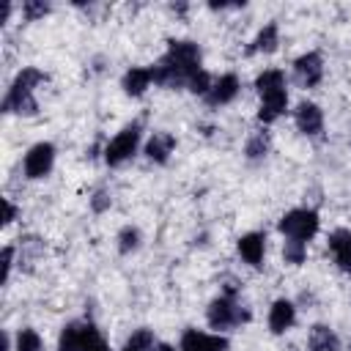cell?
<instances>
[{"label": "cell", "mask_w": 351, "mask_h": 351, "mask_svg": "<svg viewBox=\"0 0 351 351\" xmlns=\"http://www.w3.org/2000/svg\"><path fill=\"white\" fill-rule=\"evenodd\" d=\"M154 82V74H151V66H132L123 80H121V88L126 96H143Z\"/></svg>", "instance_id": "5bb4252c"}, {"label": "cell", "mask_w": 351, "mask_h": 351, "mask_svg": "<svg viewBox=\"0 0 351 351\" xmlns=\"http://www.w3.org/2000/svg\"><path fill=\"white\" fill-rule=\"evenodd\" d=\"M293 77L302 88H315L324 80V58L318 52H304L293 60Z\"/></svg>", "instance_id": "9c48e42d"}, {"label": "cell", "mask_w": 351, "mask_h": 351, "mask_svg": "<svg viewBox=\"0 0 351 351\" xmlns=\"http://www.w3.org/2000/svg\"><path fill=\"white\" fill-rule=\"evenodd\" d=\"M211 85H214V80L208 77V71H206V69H200V71L189 80V85H186V88H189L192 93H197V96H206V93L211 90Z\"/></svg>", "instance_id": "484cf974"}, {"label": "cell", "mask_w": 351, "mask_h": 351, "mask_svg": "<svg viewBox=\"0 0 351 351\" xmlns=\"http://www.w3.org/2000/svg\"><path fill=\"white\" fill-rule=\"evenodd\" d=\"M236 247H239V255H241L244 263H250V266H261L263 252H266V233H261V230L244 233V236L239 239Z\"/></svg>", "instance_id": "7c38bea8"}, {"label": "cell", "mask_w": 351, "mask_h": 351, "mask_svg": "<svg viewBox=\"0 0 351 351\" xmlns=\"http://www.w3.org/2000/svg\"><path fill=\"white\" fill-rule=\"evenodd\" d=\"M200 71V47L195 41H167V52L151 66L154 85L176 90L186 88Z\"/></svg>", "instance_id": "6da1fadb"}, {"label": "cell", "mask_w": 351, "mask_h": 351, "mask_svg": "<svg viewBox=\"0 0 351 351\" xmlns=\"http://www.w3.org/2000/svg\"><path fill=\"white\" fill-rule=\"evenodd\" d=\"M22 14H25L27 22H33V19L49 14V3H44V0H27V3L22 5Z\"/></svg>", "instance_id": "4316f807"}, {"label": "cell", "mask_w": 351, "mask_h": 351, "mask_svg": "<svg viewBox=\"0 0 351 351\" xmlns=\"http://www.w3.org/2000/svg\"><path fill=\"white\" fill-rule=\"evenodd\" d=\"M293 321H296V307H293V302L277 299V302L269 307V329H271L274 335L288 332V329L293 326Z\"/></svg>", "instance_id": "4fadbf2b"}, {"label": "cell", "mask_w": 351, "mask_h": 351, "mask_svg": "<svg viewBox=\"0 0 351 351\" xmlns=\"http://www.w3.org/2000/svg\"><path fill=\"white\" fill-rule=\"evenodd\" d=\"M3 208H5V214H3V225H11V222L16 219V206H14L8 197H3Z\"/></svg>", "instance_id": "f1b7e54d"}, {"label": "cell", "mask_w": 351, "mask_h": 351, "mask_svg": "<svg viewBox=\"0 0 351 351\" xmlns=\"http://www.w3.org/2000/svg\"><path fill=\"white\" fill-rule=\"evenodd\" d=\"M90 321H69L58 335V351H82V340Z\"/></svg>", "instance_id": "e0dca14e"}, {"label": "cell", "mask_w": 351, "mask_h": 351, "mask_svg": "<svg viewBox=\"0 0 351 351\" xmlns=\"http://www.w3.org/2000/svg\"><path fill=\"white\" fill-rule=\"evenodd\" d=\"M206 318H208V326L222 332V329H230V326H239L244 321H250V310L239 304L236 299V288H225V293H219L208 310H206Z\"/></svg>", "instance_id": "277c9868"}, {"label": "cell", "mask_w": 351, "mask_h": 351, "mask_svg": "<svg viewBox=\"0 0 351 351\" xmlns=\"http://www.w3.org/2000/svg\"><path fill=\"white\" fill-rule=\"evenodd\" d=\"M52 165H55V145L52 143H36V145H30L27 154H25V162H22L27 178H44V176H49Z\"/></svg>", "instance_id": "52a82bcc"}, {"label": "cell", "mask_w": 351, "mask_h": 351, "mask_svg": "<svg viewBox=\"0 0 351 351\" xmlns=\"http://www.w3.org/2000/svg\"><path fill=\"white\" fill-rule=\"evenodd\" d=\"M329 250L340 271H351V230H332L329 233Z\"/></svg>", "instance_id": "2e32d148"}, {"label": "cell", "mask_w": 351, "mask_h": 351, "mask_svg": "<svg viewBox=\"0 0 351 351\" xmlns=\"http://www.w3.org/2000/svg\"><path fill=\"white\" fill-rule=\"evenodd\" d=\"M282 255H285V263L299 266V263H304V258H307V244H304V241H293V239H288L285 247H282Z\"/></svg>", "instance_id": "7402d4cb"}, {"label": "cell", "mask_w": 351, "mask_h": 351, "mask_svg": "<svg viewBox=\"0 0 351 351\" xmlns=\"http://www.w3.org/2000/svg\"><path fill=\"white\" fill-rule=\"evenodd\" d=\"M255 90L261 96L258 104V121L261 123H274L285 107H288V90H285V74L280 69H266L255 77Z\"/></svg>", "instance_id": "7a4b0ae2"}, {"label": "cell", "mask_w": 351, "mask_h": 351, "mask_svg": "<svg viewBox=\"0 0 351 351\" xmlns=\"http://www.w3.org/2000/svg\"><path fill=\"white\" fill-rule=\"evenodd\" d=\"M228 337L225 335H211V332H200V329H186L181 335L178 351H228Z\"/></svg>", "instance_id": "ba28073f"}, {"label": "cell", "mask_w": 351, "mask_h": 351, "mask_svg": "<svg viewBox=\"0 0 351 351\" xmlns=\"http://www.w3.org/2000/svg\"><path fill=\"white\" fill-rule=\"evenodd\" d=\"M11 266H14V247H3V282H8Z\"/></svg>", "instance_id": "83f0119b"}, {"label": "cell", "mask_w": 351, "mask_h": 351, "mask_svg": "<svg viewBox=\"0 0 351 351\" xmlns=\"http://www.w3.org/2000/svg\"><path fill=\"white\" fill-rule=\"evenodd\" d=\"M277 44H280V27H277V22H266L261 30H258V36L252 38V44H250V49L247 52H274L277 49Z\"/></svg>", "instance_id": "d6986e66"}, {"label": "cell", "mask_w": 351, "mask_h": 351, "mask_svg": "<svg viewBox=\"0 0 351 351\" xmlns=\"http://www.w3.org/2000/svg\"><path fill=\"white\" fill-rule=\"evenodd\" d=\"M137 145H140V123H129L123 126L107 145H104V162L110 167H118L123 162H129L134 154H137Z\"/></svg>", "instance_id": "8992f818"}, {"label": "cell", "mask_w": 351, "mask_h": 351, "mask_svg": "<svg viewBox=\"0 0 351 351\" xmlns=\"http://www.w3.org/2000/svg\"><path fill=\"white\" fill-rule=\"evenodd\" d=\"M307 346H310V351H340L337 335H335L329 326H324V324H315V326L310 329Z\"/></svg>", "instance_id": "ac0fdd59"}, {"label": "cell", "mask_w": 351, "mask_h": 351, "mask_svg": "<svg viewBox=\"0 0 351 351\" xmlns=\"http://www.w3.org/2000/svg\"><path fill=\"white\" fill-rule=\"evenodd\" d=\"M82 351H110L107 340L101 337V332L93 324H88V332H85V340H82Z\"/></svg>", "instance_id": "d4e9b609"}, {"label": "cell", "mask_w": 351, "mask_h": 351, "mask_svg": "<svg viewBox=\"0 0 351 351\" xmlns=\"http://www.w3.org/2000/svg\"><path fill=\"white\" fill-rule=\"evenodd\" d=\"M137 247H140V230L132 228V225H126V228L118 233V250H121L123 255H129V252H134Z\"/></svg>", "instance_id": "cb8c5ba5"}, {"label": "cell", "mask_w": 351, "mask_h": 351, "mask_svg": "<svg viewBox=\"0 0 351 351\" xmlns=\"http://www.w3.org/2000/svg\"><path fill=\"white\" fill-rule=\"evenodd\" d=\"M293 121H296V129L307 137H315L324 132V112L318 104L313 101H302L296 110H293Z\"/></svg>", "instance_id": "30bf717a"}, {"label": "cell", "mask_w": 351, "mask_h": 351, "mask_svg": "<svg viewBox=\"0 0 351 351\" xmlns=\"http://www.w3.org/2000/svg\"><path fill=\"white\" fill-rule=\"evenodd\" d=\"M277 228H280V233L285 239H293V241H304L307 244L318 233L321 219H318V214L313 208H291L288 214H282V219H280Z\"/></svg>", "instance_id": "5b68a950"}, {"label": "cell", "mask_w": 351, "mask_h": 351, "mask_svg": "<svg viewBox=\"0 0 351 351\" xmlns=\"http://www.w3.org/2000/svg\"><path fill=\"white\" fill-rule=\"evenodd\" d=\"M14 351H41V337L36 329H19Z\"/></svg>", "instance_id": "603a6c76"}, {"label": "cell", "mask_w": 351, "mask_h": 351, "mask_svg": "<svg viewBox=\"0 0 351 351\" xmlns=\"http://www.w3.org/2000/svg\"><path fill=\"white\" fill-rule=\"evenodd\" d=\"M41 82H47V74H44V71H38V69H33V66L22 69V71L14 77V82H11V88H8L5 99H3V110H5V112H16V115H33V112L38 110V101H36L33 90H36Z\"/></svg>", "instance_id": "3957f363"}, {"label": "cell", "mask_w": 351, "mask_h": 351, "mask_svg": "<svg viewBox=\"0 0 351 351\" xmlns=\"http://www.w3.org/2000/svg\"><path fill=\"white\" fill-rule=\"evenodd\" d=\"M244 154H247V159H252V162L263 159V156L269 154V134H266V132H258V134H252V137L247 140V148H244Z\"/></svg>", "instance_id": "44dd1931"}, {"label": "cell", "mask_w": 351, "mask_h": 351, "mask_svg": "<svg viewBox=\"0 0 351 351\" xmlns=\"http://www.w3.org/2000/svg\"><path fill=\"white\" fill-rule=\"evenodd\" d=\"M151 351H176V348H173V346H167V343H156Z\"/></svg>", "instance_id": "4dcf8cb0"}, {"label": "cell", "mask_w": 351, "mask_h": 351, "mask_svg": "<svg viewBox=\"0 0 351 351\" xmlns=\"http://www.w3.org/2000/svg\"><path fill=\"white\" fill-rule=\"evenodd\" d=\"M154 346H156L154 332L151 329H137V332H132V337L126 340V346L121 351H151Z\"/></svg>", "instance_id": "ffe728a7"}, {"label": "cell", "mask_w": 351, "mask_h": 351, "mask_svg": "<svg viewBox=\"0 0 351 351\" xmlns=\"http://www.w3.org/2000/svg\"><path fill=\"white\" fill-rule=\"evenodd\" d=\"M90 206H93V211H104V208L110 206V197H107L104 192H96L93 200H90Z\"/></svg>", "instance_id": "f546056e"}, {"label": "cell", "mask_w": 351, "mask_h": 351, "mask_svg": "<svg viewBox=\"0 0 351 351\" xmlns=\"http://www.w3.org/2000/svg\"><path fill=\"white\" fill-rule=\"evenodd\" d=\"M239 88H241V82H239L236 74H222L219 80H214L211 90H208L203 99H206V104H211V107H222V104H230V101L239 96Z\"/></svg>", "instance_id": "8fae6325"}, {"label": "cell", "mask_w": 351, "mask_h": 351, "mask_svg": "<svg viewBox=\"0 0 351 351\" xmlns=\"http://www.w3.org/2000/svg\"><path fill=\"white\" fill-rule=\"evenodd\" d=\"M173 151H176V137L170 132H154L145 143V156L156 165H165Z\"/></svg>", "instance_id": "9a60e30c"}]
</instances>
